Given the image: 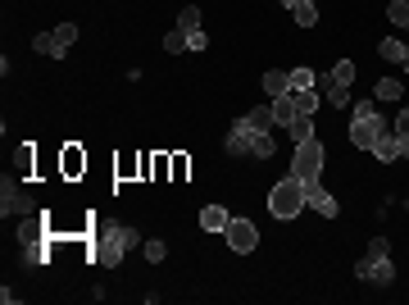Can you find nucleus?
I'll return each mask as SVG.
<instances>
[{"label": "nucleus", "instance_id": "obj_1", "mask_svg": "<svg viewBox=\"0 0 409 305\" xmlns=\"http://www.w3.org/2000/svg\"><path fill=\"white\" fill-rule=\"evenodd\" d=\"M305 210V183L301 178H282V183H273L269 192V214L282 219V223H291V219H301Z\"/></svg>", "mask_w": 409, "mask_h": 305}, {"label": "nucleus", "instance_id": "obj_2", "mask_svg": "<svg viewBox=\"0 0 409 305\" xmlns=\"http://www.w3.org/2000/svg\"><path fill=\"white\" fill-rule=\"evenodd\" d=\"M382 132H391V128L382 123V114L373 109V100H359L355 119H350V142H355L359 151H373V142L382 137Z\"/></svg>", "mask_w": 409, "mask_h": 305}, {"label": "nucleus", "instance_id": "obj_3", "mask_svg": "<svg viewBox=\"0 0 409 305\" xmlns=\"http://www.w3.org/2000/svg\"><path fill=\"white\" fill-rule=\"evenodd\" d=\"M318 174H323V142L310 137V142H301V146H296V155H291V178H301V183H318Z\"/></svg>", "mask_w": 409, "mask_h": 305}, {"label": "nucleus", "instance_id": "obj_4", "mask_svg": "<svg viewBox=\"0 0 409 305\" xmlns=\"http://www.w3.org/2000/svg\"><path fill=\"white\" fill-rule=\"evenodd\" d=\"M223 237H227V246H232L237 255H250V251L259 246V228L250 223V219H227Z\"/></svg>", "mask_w": 409, "mask_h": 305}, {"label": "nucleus", "instance_id": "obj_5", "mask_svg": "<svg viewBox=\"0 0 409 305\" xmlns=\"http://www.w3.org/2000/svg\"><path fill=\"white\" fill-rule=\"evenodd\" d=\"M355 273H359V278H373L377 287H391V283H396V264H391V255H368V260L355 264Z\"/></svg>", "mask_w": 409, "mask_h": 305}, {"label": "nucleus", "instance_id": "obj_6", "mask_svg": "<svg viewBox=\"0 0 409 305\" xmlns=\"http://www.w3.org/2000/svg\"><path fill=\"white\" fill-rule=\"evenodd\" d=\"M0 210H5V214H32L37 201L28 196L19 183H10V178H5V183H0Z\"/></svg>", "mask_w": 409, "mask_h": 305}, {"label": "nucleus", "instance_id": "obj_7", "mask_svg": "<svg viewBox=\"0 0 409 305\" xmlns=\"http://www.w3.org/2000/svg\"><path fill=\"white\" fill-rule=\"evenodd\" d=\"M123 251H128V246H123L109 228H100V241H96V251H91V260H96L100 269H114V264L123 260Z\"/></svg>", "mask_w": 409, "mask_h": 305}, {"label": "nucleus", "instance_id": "obj_8", "mask_svg": "<svg viewBox=\"0 0 409 305\" xmlns=\"http://www.w3.org/2000/svg\"><path fill=\"white\" fill-rule=\"evenodd\" d=\"M250 137H255V128H250L246 119H232V128H227V137H223V151L227 155H250Z\"/></svg>", "mask_w": 409, "mask_h": 305}, {"label": "nucleus", "instance_id": "obj_9", "mask_svg": "<svg viewBox=\"0 0 409 305\" xmlns=\"http://www.w3.org/2000/svg\"><path fill=\"white\" fill-rule=\"evenodd\" d=\"M305 205H310L314 214H323V219H336V196L323 192L318 183H305Z\"/></svg>", "mask_w": 409, "mask_h": 305}, {"label": "nucleus", "instance_id": "obj_10", "mask_svg": "<svg viewBox=\"0 0 409 305\" xmlns=\"http://www.w3.org/2000/svg\"><path fill=\"white\" fill-rule=\"evenodd\" d=\"M355 82V59H336L332 73L318 77V91H332V87H350Z\"/></svg>", "mask_w": 409, "mask_h": 305}, {"label": "nucleus", "instance_id": "obj_11", "mask_svg": "<svg viewBox=\"0 0 409 305\" xmlns=\"http://www.w3.org/2000/svg\"><path fill=\"white\" fill-rule=\"evenodd\" d=\"M373 160L377 164H396L400 160V137L396 132H382V137L373 142Z\"/></svg>", "mask_w": 409, "mask_h": 305}, {"label": "nucleus", "instance_id": "obj_12", "mask_svg": "<svg viewBox=\"0 0 409 305\" xmlns=\"http://www.w3.org/2000/svg\"><path fill=\"white\" fill-rule=\"evenodd\" d=\"M264 91H269L273 100L287 96V91H291V73H287V68H269V73H264Z\"/></svg>", "mask_w": 409, "mask_h": 305}, {"label": "nucleus", "instance_id": "obj_13", "mask_svg": "<svg viewBox=\"0 0 409 305\" xmlns=\"http://www.w3.org/2000/svg\"><path fill=\"white\" fill-rule=\"evenodd\" d=\"M227 219H232V214H227L223 205H204V210H200V228H204V232H223Z\"/></svg>", "mask_w": 409, "mask_h": 305}, {"label": "nucleus", "instance_id": "obj_14", "mask_svg": "<svg viewBox=\"0 0 409 305\" xmlns=\"http://www.w3.org/2000/svg\"><path fill=\"white\" fill-rule=\"evenodd\" d=\"M287 132H291V142H296V146L310 142V137H318V132H314V114H296V119L287 123Z\"/></svg>", "mask_w": 409, "mask_h": 305}, {"label": "nucleus", "instance_id": "obj_15", "mask_svg": "<svg viewBox=\"0 0 409 305\" xmlns=\"http://www.w3.org/2000/svg\"><path fill=\"white\" fill-rule=\"evenodd\" d=\"M291 100H296V109H301V114H314V109H318V100H323V91L318 87H291Z\"/></svg>", "mask_w": 409, "mask_h": 305}, {"label": "nucleus", "instance_id": "obj_16", "mask_svg": "<svg viewBox=\"0 0 409 305\" xmlns=\"http://www.w3.org/2000/svg\"><path fill=\"white\" fill-rule=\"evenodd\" d=\"M296 114H301V109H296L291 91H287V96H278V100H273V123H278V128H287V123L296 119Z\"/></svg>", "mask_w": 409, "mask_h": 305}, {"label": "nucleus", "instance_id": "obj_17", "mask_svg": "<svg viewBox=\"0 0 409 305\" xmlns=\"http://www.w3.org/2000/svg\"><path fill=\"white\" fill-rule=\"evenodd\" d=\"M46 237V219H23L19 223V241L23 246H32V241H41Z\"/></svg>", "mask_w": 409, "mask_h": 305}, {"label": "nucleus", "instance_id": "obj_18", "mask_svg": "<svg viewBox=\"0 0 409 305\" xmlns=\"http://www.w3.org/2000/svg\"><path fill=\"white\" fill-rule=\"evenodd\" d=\"M241 119L250 123V128L255 132H269L273 128V105H259V109H246V114H241Z\"/></svg>", "mask_w": 409, "mask_h": 305}, {"label": "nucleus", "instance_id": "obj_19", "mask_svg": "<svg viewBox=\"0 0 409 305\" xmlns=\"http://www.w3.org/2000/svg\"><path fill=\"white\" fill-rule=\"evenodd\" d=\"M377 55H382V59H391V64H405L409 46H405V41H396V37H387V41L377 46Z\"/></svg>", "mask_w": 409, "mask_h": 305}, {"label": "nucleus", "instance_id": "obj_20", "mask_svg": "<svg viewBox=\"0 0 409 305\" xmlns=\"http://www.w3.org/2000/svg\"><path fill=\"white\" fill-rule=\"evenodd\" d=\"M291 19L301 23V28H314V23H318V10H314V0H301V5L291 10Z\"/></svg>", "mask_w": 409, "mask_h": 305}, {"label": "nucleus", "instance_id": "obj_21", "mask_svg": "<svg viewBox=\"0 0 409 305\" xmlns=\"http://www.w3.org/2000/svg\"><path fill=\"white\" fill-rule=\"evenodd\" d=\"M55 41H59V59H64L68 46L77 41V28H73V23H59V28H55Z\"/></svg>", "mask_w": 409, "mask_h": 305}, {"label": "nucleus", "instance_id": "obj_22", "mask_svg": "<svg viewBox=\"0 0 409 305\" xmlns=\"http://www.w3.org/2000/svg\"><path fill=\"white\" fill-rule=\"evenodd\" d=\"M250 155H255V160H269L273 155V137L269 132H255V137H250Z\"/></svg>", "mask_w": 409, "mask_h": 305}, {"label": "nucleus", "instance_id": "obj_23", "mask_svg": "<svg viewBox=\"0 0 409 305\" xmlns=\"http://www.w3.org/2000/svg\"><path fill=\"white\" fill-rule=\"evenodd\" d=\"M387 19L396 23V28H409V0H391V5H387Z\"/></svg>", "mask_w": 409, "mask_h": 305}, {"label": "nucleus", "instance_id": "obj_24", "mask_svg": "<svg viewBox=\"0 0 409 305\" xmlns=\"http://www.w3.org/2000/svg\"><path fill=\"white\" fill-rule=\"evenodd\" d=\"M291 87H296V91H301V87H318V73H314V68H291Z\"/></svg>", "mask_w": 409, "mask_h": 305}, {"label": "nucleus", "instance_id": "obj_25", "mask_svg": "<svg viewBox=\"0 0 409 305\" xmlns=\"http://www.w3.org/2000/svg\"><path fill=\"white\" fill-rule=\"evenodd\" d=\"M32 50H37V55H50V59H59V41H55V33H41V37L32 41Z\"/></svg>", "mask_w": 409, "mask_h": 305}, {"label": "nucleus", "instance_id": "obj_26", "mask_svg": "<svg viewBox=\"0 0 409 305\" xmlns=\"http://www.w3.org/2000/svg\"><path fill=\"white\" fill-rule=\"evenodd\" d=\"M373 96L377 100H400V82H396V77H382V82L373 87Z\"/></svg>", "mask_w": 409, "mask_h": 305}, {"label": "nucleus", "instance_id": "obj_27", "mask_svg": "<svg viewBox=\"0 0 409 305\" xmlns=\"http://www.w3.org/2000/svg\"><path fill=\"white\" fill-rule=\"evenodd\" d=\"M178 28H182V33H196V28H200V10H196V5H187V10L178 14Z\"/></svg>", "mask_w": 409, "mask_h": 305}, {"label": "nucleus", "instance_id": "obj_28", "mask_svg": "<svg viewBox=\"0 0 409 305\" xmlns=\"http://www.w3.org/2000/svg\"><path fill=\"white\" fill-rule=\"evenodd\" d=\"M164 50H169V55H182L187 50V33H182V28H173V33L164 37Z\"/></svg>", "mask_w": 409, "mask_h": 305}, {"label": "nucleus", "instance_id": "obj_29", "mask_svg": "<svg viewBox=\"0 0 409 305\" xmlns=\"http://www.w3.org/2000/svg\"><path fill=\"white\" fill-rule=\"evenodd\" d=\"M23 260H28V264H46V260H50V251H46L41 241H32V246H23Z\"/></svg>", "mask_w": 409, "mask_h": 305}, {"label": "nucleus", "instance_id": "obj_30", "mask_svg": "<svg viewBox=\"0 0 409 305\" xmlns=\"http://www.w3.org/2000/svg\"><path fill=\"white\" fill-rule=\"evenodd\" d=\"M164 255H169V246H164L160 237H151V241H146V260H151V264H160Z\"/></svg>", "mask_w": 409, "mask_h": 305}, {"label": "nucleus", "instance_id": "obj_31", "mask_svg": "<svg viewBox=\"0 0 409 305\" xmlns=\"http://www.w3.org/2000/svg\"><path fill=\"white\" fill-rule=\"evenodd\" d=\"M323 96L332 100L336 109H345V105H350V87H332V91H323Z\"/></svg>", "mask_w": 409, "mask_h": 305}, {"label": "nucleus", "instance_id": "obj_32", "mask_svg": "<svg viewBox=\"0 0 409 305\" xmlns=\"http://www.w3.org/2000/svg\"><path fill=\"white\" fill-rule=\"evenodd\" d=\"M204 46H209V37H204L200 28H196V33H187V50H204Z\"/></svg>", "mask_w": 409, "mask_h": 305}, {"label": "nucleus", "instance_id": "obj_33", "mask_svg": "<svg viewBox=\"0 0 409 305\" xmlns=\"http://www.w3.org/2000/svg\"><path fill=\"white\" fill-rule=\"evenodd\" d=\"M391 132H396L400 142H405V137H409V109H400V114H396V128H391Z\"/></svg>", "mask_w": 409, "mask_h": 305}, {"label": "nucleus", "instance_id": "obj_34", "mask_svg": "<svg viewBox=\"0 0 409 305\" xmlns=\"http://www.w3.org/2000/svg\"><path fill=\"white\" fill-rule=\"evenodd\" d=\"M368 255H391V241L387 237H373V241H368Z\"/></svg>", "mask_w": 409, "mask_h": 305}, {"label": "nucleus", "instance_id": "obj_35", "mask_svg": "<svg viewBox=\"0 0 409 305\" xmlns=\"http://www.w3.org/2000/svg\"><path fill=\"white\" fill-rule=\"evenodd\" d=\"M82 164H86V160H82V155H77V151H68V155H64V169H68V174H77Z\"/></svg>", "mask_w": 409, "mask_h": 305}, {"label": "nucleus", "instance_id": "obj_36", "mask_svg": "<svg viewBox=\"0 0 409 305\" xmlns=\"http://www.w3.org/2000/svg\"><path fill=\"white\" fill-rule=\"evenodd\" d=\"M400 155H405V160H409V137H405V142H400Z\"/></svg>", "mask_w": 409, "mask_h": 305}, {"label": "nucleus", "instance_id": "obj_37", "mask_svg": "<svg viewBox=\"0 0 409 305\" xmlns=\"http://www.w3.org/2000/svg\"><path fill=\"white\" fill-rule=\"evenodd\" d=\"M282 5H287V10H296V5H301V0H282Z\"/></svg>", "mask_w": 409, "mask_h": 305}, {"label": "nucleus", "instance_id": "obj_38", "mask_svg": "<svg viewBox=\"0 0 409 305\" xmlns=\"http://www.w3.org/2000/svg\"><path fill=\"white\" fill-rule=\"evenodd\" d=\"M405 73H409V55H405Z\"/></svg>", "mask_w": 409, "mask_h": 305}]
</instances>
